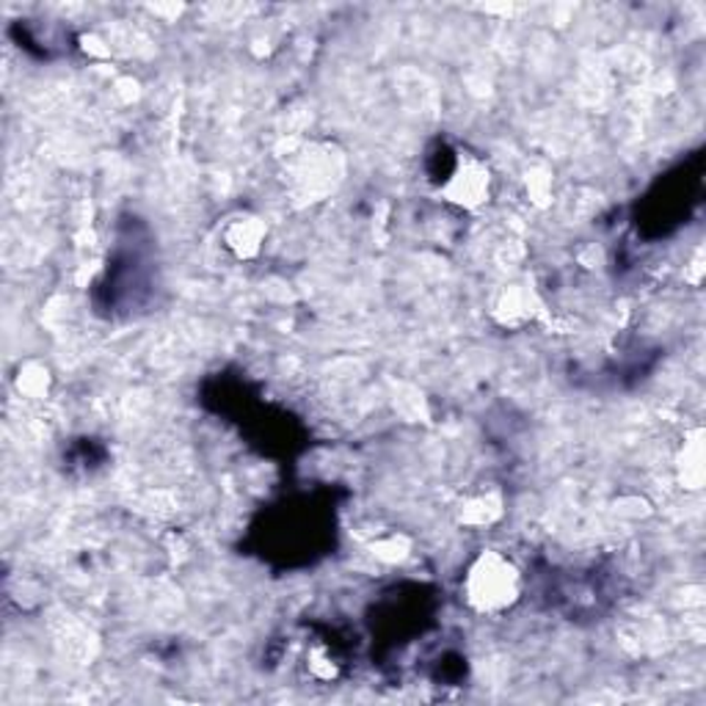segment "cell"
Listing matches in <instances>:
<instances>
[{
    "instance_id": "obj_1",
    "label": "cell",
    "mask_w": 706,
    "mask_h": 706,
    "mask_svg": "<svg viewBox=\"0 0 706 706\" xmlns=\"http://www.w3.org/2000/svg\"><path fill=\"white\" fill-rule=\"evenodd\" d=\"M472 598L478 607H502L513 598V574L502 563L491 569V563H483L480 572L472 577Z\"/></svg>"
}]
</instances>
